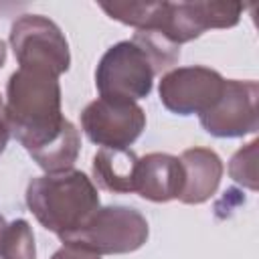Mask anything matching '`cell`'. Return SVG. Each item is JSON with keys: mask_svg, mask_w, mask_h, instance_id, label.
<instances>
[{"mask_svg": "<svg viewBox=\"0 0 259 259\" xmlns=\"http://www.w3.org/2000/svg\"><path fill=\"white\" fill-rule=\"evenodd\" d=\"M180 57V47L164 36L138 30L130 40L109 47L97 63L95 87L99 97L115 101H138L150 95L154 77L170 69Z\"/></svg>", "mask_w": 259, "mask_h": 259, "instance_id": "cell-1", "label": "cell"}, {"mask_svg": "<svg viewBox=\"0 0 259 259\" xmlns=\"http://www.w3.org/2000/svg\"><path fill=\"white\" fill-rule=\"evenodd\" d=\"M4 107L10 136L28 154L55 142L71 123L61 109L59 77L45 71L18 67L6 83Z\"/></svg>", "mask_w": 259, "mask_h": 259, "instance_id": "cell-2", "label": "cell"}, {"mask_svg": "<svg viewBox=\"0 0 259 259\" xmlns=\"http://www.w3.org/2000/svg\"><path fill=\"white\" fill-rule=\"evenodd\" d=\"M26 204L47 231L63 237L99 208V194L85 172L71 168L32 178L26 186Z\"/></svg>", "mask_w": 259, "mask_h": 259, "instance_id": "cell-3", "label": "cell"}, {"mask_svg": "<svg viewBox=\"0 0 259 259\" xmlns=\"http://www.w3.org/2000/svg\"><path fill=\"white\" fill-rule=\"evenodd\" d=\"M150 235L146 217L123 204L99 206L77 231L59 237L63 245L95 255H121L138 251Z\"/></svg>", "mask_w": 259, "mask_h": 259, "instance_id": "cell-4", "label": "cell"}, {"mask_svg": "<svg viewBox=\"0 0 259 259\" xmlns=\"http://www.w3.org/2000/svg\"><path fill=\"white\" fill-rule=\"evenodd\" d=\"M245 6L239 2H154L150 32L180 47L208 28L239 24Z\"/></svg>", "mask_w": 259, "mask_h": 259, "instance_id": "cell-5", "label": "cell"}, {"mask_svg": "<svg viewBox=\"0 0 259 259\" xmlns=\"http://www.w3.org/2000/svg\"><path fill=\"white\" fill-rule=\"evenodd\" d=\"M8 40L20 69L61 77L71 67L69 42L63 30L42 14H24L14 20Z\"/></svg>", "mask_w": 259, "mask_h": 259, "instance_id": "cell-6", "label": "cell"}, {"mask_svg": "<svg viewBox=\"0 0 259 259\" xmlns=\"http://www.w3.org/2000/svg\"><path fill=\"white\" fill-rule=\"evenodd\" d=\"M225 79L202 65L176 67L162 75L158 93L162 105L176 115H202L221 97Z\"/></svg>", "mask_w": 259, "mask_h": 259, "instance_id": "cell-7", "label": "cell"}, {"mask_svg": "<svg viewBox=\"0 0 259 259\" xmlns=\"http://www.w3.org/2000/svg\"><path fill=\"white\" fill-rule=\"evenodd\" d=\"M85 136L101 148H127L146 127V113L136 101L97 97L81 111Z\"/></svg>", "mask_w": 259, "mask_h": 259, "instance_id": "cell-8", "label": "cell"}, {"mask_svg": "<svg viewBox=\"0 0 259 259\" xmlns=\"http://www.w3.org/2000/svg\"><path fill=\"white\" fill-rule=\"evenodd\" d=\"M257 97V81L225 79V87L217 103L198 115L202 130L214 138H243L247 134H255L259 127Z\"/></svg>", "mask_w": 259, "mask_h": 259, "instance_id": "cell-9", "label": "cell"}, {"mask_svg": "<svg viewBox=\"0 0 259 259\" xmlns=\"http://www.w3.org/2000/svg\"><path fill=\"white\" fill-rule=\"evenodd\" d=\"M184 188V168L176 156L152 152L138 158L136 192L152 202H170L180 198Z\"/></svg>", "mask_w": 259, "mask_h": 259, "instance_id": "cell-10", "label": "cell"}, {"mask_svg": "<svg viewBox=\"0 0 259 259\" xmlns=\"http://www.w3.org/2000/svg\"><path fill=\"white\" fill-rule=\"evenodd\" d=\"M178 160L184 168V188L178 200L184 204L206 202L219 190L223 178V160L210 148H188Z\"/></svg>", "mask_w": 259, "mask_h": 259, "instance_id": "cell-11", "label": "cell"}, {"mask_svg": "<svg viewBox=\"0 0 259 259\" xmlns=\"http://www.w3.org/2000/svg\"><path fill=\"white\" fill-rule=\"evenodd\" d=\"M138 156L127 148H99L93 156L91 172L93 184L107 192L130 194L136 192Z\"/></svg>", "mask_w": 259, "mask_h": 259, "instance_id": "cell-12", "label": "cell"}, {"mask_svg": "<svg viewBox=\"0 0 259 259\" xmlns=\"http://www.w3.org/2000/svg\"><path fill=\"white\" fill-rule=\"evenodd\" d=\"M81 150V138H79V130L69 123L67 130L49 146H45L38 152H32L30 158L38 164V168H42L47 174H55V172H65L71 170L73 164L77 162Z\"/></svg>", "mask_w": 259, "mask_h": 259, "instance_id": "cell-13", "label": "cell"}, {"mask_svg": "<svg viewBox=\"0 0 259 259\" xmlns=\"http://www.w3.org/2000/svg\"><path fill=\"white\" fill-rule=\"evenodd\" d=\"M0 259H36L34 233L28 221L16 219L6 225L0 243Z\"/></svg>", "mask_w": 259, "mask_h": 259, "instance_id": "cell-14", "label": "cell"}, {"mask_svg": "<svg viewBox=\"0 0 259 259\" xmlns=\"http://www.w3.org/2000/svg\"><path fill=\"white\" fill-rule=\"evenodd\" d=\"M257 140L249 142L247 146L237 150L229 162L231 178L249 190H257Z\"/></svg>", "mask_w": 259, "mask_h": 259, "instance_id": "cell-15", "label": "cell"}, {"mask_svg": "<svg viewBox=\"0 0 259 259\" xmlns=\"http://www.w3.org/2000/svg\"><path fill=\"white\" fill-rule=\"evenodd\" d=\"M51 259H101L99 255L95 253H89V251H83V249H77V247H69V245H63L59 251L53 253Z\"/></svg>", "mask_w": 259, "mask_h": 259, "instance_id": "cell-16", "label": "cell"}, {"mask_svg": "<svg viewBox=\"0 0 259 259\" xmlns=\"http://www.w3.org/2000/svg\"><path fill=\"white\" fill-rule=\"evenodd\" d=\"M8 140H10V125H8V117H6L4 101H2V97H0V154L6 150Z\"/></svg>", "mask_w": 259, "mask_h": 259, "instance_id": "cell-17", "label": "cell"}, {"mask_svg": "<svg viewBox=\"0 0 259 259\" xmlns=\"http://www.w3.org/2000/svg\"><path fill=\"white\" fill-rule=\"evenodd\" d=\"M4 61H6V47H4V42L0 40V69H2Z\"/></svg>", "mask_w": 259, "mask_h": 259, "instance_id": "cell-18", "label": "cell"}, {"mask_svg": "<svg viewBox=\"0 0 259 259\" xmlns=\"http://www.w3.org/2000/svg\"><path fill=\"white\" fill-rule=\"evenodd\" d=\"M6 221H4V217L0 214V243H2V237H4V231H6Z\"/></svg>", "mask_w": 259, "mask_h": 259, "instance_id": "cell-19", "label": "cell"}]
</instances>
